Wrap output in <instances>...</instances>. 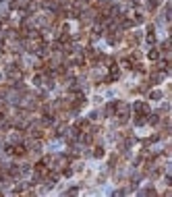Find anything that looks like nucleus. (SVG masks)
I'll return each mask as SVG.
<instances>
[{"label": "nucleus", "mask_w": 172, "mask_h": 197, "mask_svg": "<svg viewBox=\"0 0 172 197\" xmlns=\"http://www.w3.org/2000/svg\"><path fill=\"white\" fill-rule=\"evenodd\" d=\"M135 114H139V116H149V106H147L145 102H137V104H135Z\"/></svg>", "instance_id": "nucleus-1"}, {"label": "nucleus", "mask_w": 172, "mask_h": 197, "mask_svg": "<svg viewBox=\"0 0 172 197\" xmlns=\"http://www.w3.org/2000/svg\"><path fill=\"white\" fill-rule=\"evenodd\" d=\"M149 60H160V50L154 48V50L149 52Z\"/></svg>", "instance_id": "nucleus-2"}, {"label": "nucleus", "mask_w": 172, "mask_h": 197, "mask_svg": "<svg viewBox=\"0 0 172 197\" xmlns=\"http://www.w3.org/2000/svg\"><path fill=\"white\" fill-rule=\"evenodd\" d=\"M93 156H95V158H102V156H104V147L97 145V147H95V151H93Z\"/></svg>", "instance_id": "nucleus-3"}, {"label": "nucleus", "mask_w": 172, "mask_h": 197, "mask_svg": "<svg viewBox=\"0 0 172 197\" xmlns=\"http://www.w3.org/2000/svg\"><path fill=\"white\" fill-rule=\"evenodd\" d=\"M149 98H152V100H160V98H162V91H152Z\"/></svg>", "instance_id": "nucleus-4"}]
</instances>
